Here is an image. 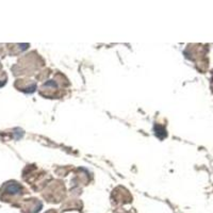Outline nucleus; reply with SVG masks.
<instances>
[{"label":"nucleus","instance_id":"f257e3e1","mask_svg":"<svg viewBox=\"0 0 213 213\" xmlns=\"http://www.w3.org/2000/svg\"><path fill=\"white\" fill-rule=\"evenodd\" d=\"M6 191H8L9 193H12V194H15V193H18L20 191V186L18 185V184H10V185L8 186V189H6Z\"/></svg>","mask_w":213,"mask_h":213}]
</instances>
